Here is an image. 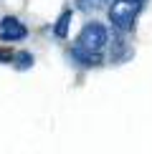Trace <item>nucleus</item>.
I'll return each instance as SVG.
<instances>
[{
    "label": "nucleus",
    "instance_id": "nucleus-8",
    "mask_svg": "<svg viewBox=\"0 0 152 154\" xmlns=\"http://www.w3.org/2000/svg\"><path fill=\"white\" fill-rule=\"evenodd\" d=\"M142 3H144V0H142Z\"/></svg>",
    "mask_w": 152,
    "mask_h": 154
},
{
    "label": "nucleus",
    "instance_id": "nucleus-4",
    "mask_svg": "<svg viewBox=\"0 0 152 154\" xmlns=\"http://www.w3.org/2000/svg\"><path fill=\"white\" fill-rule=\"evenodd\" d=\"M68 23H71V10H63L61 15H59V23H56L53 33L59 35V38H66L68 35Z\"/></svg>",
    "mask_w": 152,
    "mask_h": 154
},
{
    "label": "nucleus",
    "instance_id": "nucleus-3",
    "mask_svg": "<svg viewBox=\"0 0 152 154\" xmlns=\"http://www.w3.org/2000/svg\"><path fill=\"white\" fill-rule=\"evenodd\" d=\"M28 35V28L13 15H5L0 20V41H23Z\"/></svg>",
    "mask_w": 152,
    "mask_h": 154
},
{
    "label": "nucleus",
    "instance_id": "nucleus-5",
    "mask_svg": "<svg viewBox=\"0 0 152 154\" xmlns=\"http://www.w3.org/2000/svg\"><path fill=\"white\" fill-rule=\"evenodd\" d=\"M71 56L81 63V66H99L101 63V56H91V53H84V51H76V48L71 51Z\"/></svg>",
    "mask_w": 152,
    "mask_h": 154
},
{
    "label": "nucleus",
    "instance_id": "nucleus-1",
    "mask_svg": "<svg viewBox=\"0 0 152 154\" xmlns=\"http://www.w3.org/2000/svg\"><path fill=\"white\" fill-rule=\"evenodd\" d=\"M109 43V33L101 23H86L81 28L79 38H76V51H84V53H91V56H101V51L106 48Z\"/></svg>",
    "mask_w": 152,
    "mask_h": 154
},
{
    "label": "nucleus",
    "instance_id": "nucleus-7",
    "mask_svg": "<svg viewBox=\"0 0 152 154\" xmlns=\"http://www.w3.org/2000/svg\"><path fill=\"white\" fill-rule=\"evenodd\" d=\"M13 61V53L10 51H0V63H10Z\"/></svg>",
    "mask_w": 152,
    "mask_h": 154
},
{
    "label": "nucleus",
    "instance_id": "nucleus-6",
    "mask_svg": "<svg viewBox=\"0 0 152 154\" xmlns=\"http://www.w3.org/2000/svg\"><path fill=\"white\" fill-rule=\"evenodd\" d=\"M13 58H15V63H18L21 68L33 66V56H30V53H18V56H13Z\"/></svg>",
    "mask_w": 152,
    "mask_h": 154
},
{
    "label": "nucleus",
    "instance_id": "nucleus-2",
    "mask_svg": "<svg viewBox=\"0 0 152 154\" xmlns=\"http://www.w3.org/2000/svg\"><path fill=\"white\" fill-rule=\"evenodd\" d=\"M139 10H142V0H114L109 8V20L117 30H129Z\"/></svg>",
    "mask_w": 152,
    "mask_h": 154
}]
</instances>
